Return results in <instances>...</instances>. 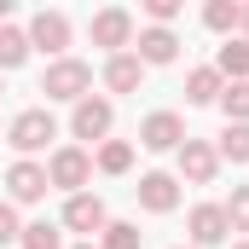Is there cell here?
Listing matches in <instances>:
<instances>
[{"mask_svg": "<svg viewBox=\"0 0 249 249\" xmlns=\"http://www.w3.org/2000/svg\"><path fill=\"white\" fill-rule=\"evenodd\" d=\"M53 139H58V122H53V110H41V105H35V110H18L12 127H6V145H12L23 162H35V151H47Z\"/></svg>", "mask_w": 249, "mask_h": 249, "instance_id": "cell-1", "label": "cell"}, {"mask_svg": "<svg viewBox=\"0 0 249 249\" xmlns=\"http://www.w3.org/2000/svg\"><path fill=\"white\" fill-rule=\"evenodd\" d=\"M87 87H93V70H87L81 58H58V64H47V75H41L47 105H81Z\"/></svg>", "mask_w": 249, "mask_h": 249, "instance_id": "cell-2", "label": "cell"}, {"mask_svg": "<svg viewBox=\"0 0 249 249\" xmlns=\"http://www.w3.org/2000/svg\"><path fill=\"white\" fill-rule=\"evenodd\" d=\"M87 180H93V151H87V145H58V151L47 157V186L53 191H70V197H75Z\"/></svg>", "mask_w": 249, "mask_h": 249, "instance_id": "cell-3", "label": "cell"}, {"mask_svg": "<svg viewBox=\"0 0 249 249\" xmlns=\"http://www.w3.org/2000/svg\"><path fill=\"white\" fill-rule=\"evenodd\" d=\"M87 35H93V47H105L110 58H116V53H133V12H127V6H105V12H93Z\"/></svg>", "mask_w": 249, "mask_h": 249, "instance_id": "cell-4", "label": "cell"}, {"mask_svg": "<svg viewBox=\"0 0 249 249\" xmlns=\"http://www.w3.org/2000/svg\"><path fill=\"white\" fill-rule=\"evenodd\" d=\"M110 127H116V105H110V99H93V93H87V99L70 110V133H75V139L105 145V139H110Z\"/></svg>", "mask_w": 249, "mask_h": 249, "instance_id": "cell-5", "label": "cell"}, {"mask_svg": "<svg viewBox=\"0 0 249 249\" xmlns=\"http://www.w3.org/2000/svg\"><path fill=\"white\" fill-rule=\"evenodd\" d=\"M105 226H110V209H105L99 191H75V197L64 203V232H81V238L93 244V232H105Z\"/></svg>", "mask_w": 249, "mask_h": 249, "instance_id": "cell-6", "label": "cell"}, {"mask_svg": "<svg viewBox=\"0 0 249 249\" xmlns=\"http://www.w3.org/2000/svg\"><path fill=\"white\" fill-rule=\"evenodd\" d=\"M23 35H29V53H47V58L58 64L64 47H70V18H64V12H35Z\"/></svg>", "mask_w": 249, "mask_h": 249, "instance_id": "cell-7", "label": "cell"}, {"mask_svg": "<svg viewBox=\"0 0 249 249\" xmlns=\"http://www.w3.org/2000/svg\"><path fill=\"white\" fill-rule=\"evenodd\" d=\"M186 232H191V249H214L232 238V220H226V209L220 203H197L186 214Z\"/></svg>", "mask_w": 249, "mask_h": 249, "instance_id": "cell-8", "label": "cell"}, {"mask_svg": "<svg viewBox=\"0 0 249 249\" xmlns=\"http://www.w3.org/2000/svg\"><path fill=\"white\" fill-rule=\"evenodd\" d=\"M47 162H23V157H18V162H12V168H6V203H12V209H18V203H41V197H47Z\"/></svg>", "mask_w": 249, "mask_h": 249, "instance_id": "cell-9", "label": "cell"}, {"mask_svg": "<svg viewBox=\"0 0 249 249\" xmlns=\"http://www.w3.org/2000/svg\"><path fill=\"white\" fill-rule=\"evenodd\" d=\"M139 145L157 151V157H162V151H180V145H186V122H180L174 110H151V116L139 122Z\"/></svg>", "mask_w": 249, "mask_h": 249, "instance_id": "cell-10", "label": "cell"}, {"mask_svg": "<svg viewBox=\"0 0 249 249\" xmlns=\"http://www.w3.org/2000/svg\"><path fill=\"white\" fill-rule=\"evenodd\" d=\"M139 209H145V214H174V209H180V174H162V168H157V174H139Z\"/></svg>", "mask_w": 249, "mask_h": 249, "instance_id": "cell-11", "label": "cell"}, {"mask_svg": "<svg viewBox=\"0 0 249 249\" xmlns=\"http://www.w3.org/2000/svg\"><path fill=\"white\" fill-rule=\"evenodd\" d=\"M174 157H180V180H191V186H209V180L220 174V157H214L209 139H186Z\"/></svg>", "mask_w": 249, "mask_h": 249, "instance_id": "cell-12", "label": "cell"}, {"mask_svg": "<svg viewBox=\"0 0 249 249\" xmlns=\"http://www.w3.org/2000/svg\"><path fill=\"white\" fill-rule=\"evenodd\" d=\"M133 58L145 64V70L174 64L180 58V35H174V29H139V35H133Z\"/></svg>", "mask_w": 249, "mask_h": 249, "instance_id": "cell-13", "label": "cell"}, {"mask_svg": "<svg viewBox=\"0 0 249 249\" xmlns=\"http://www.w3.org/2000/svg\"><path fill=\"white\" fill-rule=\"evenodd\" d=\"M139 81H145V64L133 58V53L105 58V87H110V93H139Z\"/></svg>", "mask_w": 249, "mask_h": 249, "instance_id": "cell-14", "label": "cell"}, {"mask_svg": "<svg viewBox=\"0 0 249 249\" xmlns=\"http://www.w3.org/2000/svg\"><path fill=\"white\" fill-rule=\"evenodd\" d=\"M214 70H220V81H249V41L244 35H232V41L214 53Z\"/></svg>", "mask_w": 249, "mask_h": 249, "instance_id": "cell-15", "label": "cell"}, {"mask_svg": "<svg viewBox=\"0 0 249 249\" xmlns=\"http://www.w3.org/2000/svg\"><path fill=\"white\" fill-rule=\"evenodd\" d=\"M220 87H226V81H220V70H214V64H197V70L186 75V105H214V99H220Z\"/></svg>", "mask_w": 249, "mask_h": 249, "instance_id": "cell-16", "label": "cell"}, {"mask_svg": "<svg viewBox=\"0 0 249 249\" xmlns=\"http://www.w3.org/2000/svg\"><path fill=\"white\" fill-rule=\"evenodd\" d=\"M203 23H209L214 35L232 41V35L244 29V6H238V0H209V6H203Z\"/></svg>", "mask_w": 249, "mask_h": 249, "instance_id": "cell-17", "label": "cell"}, {"mask_svg": "<svg viewBox=\"0 0 249 249\" xmlns=\"http://www.w3.org/2000/svg\"><path fill=\"white\" fill-rule=\"evenodd\" d=\"M18 64H29V35L18 23H0V75L18 70Z\"/></svg>", "mask_w": 249, "mask_h": 249, "instance_id": "cell-18", "label": "cell"}, {"mask_svg": "<svg viewBox=\"0 0 249 249\" xmlns=\"http://www.w3.org/2000/svg\"><path fill=\"white\" fill-rule=\"evenodd\" d=\"M93 168H99V174H127V168H133V145H127V139H105V145L93 151Z\"/></svg>", "mask_w": 249, "mask_h": 249, "instance_id": "cell-19", "label": "cell"}, {"mask_svg": "<svg viewBox=\"0 0 249 249\" xmlns=\"http://www.w3.org/2000/svg\"><path fill=\"white\" fill-rule=\"evenodd\" d=\"M214 157H220V162H249V122H226Z\"/></svg>", "mask_w": 249, "mask_h": 249, "instance_id": "cell-20", "label": "cell"}, {"mask_svg": "<svg viewBox=\"0 0 249 249\" xmlns=\"http://www.w3.org/2000/svg\"><path fill=\"white\" fill-rule=\"evenodd\" d=\"M214 105L226 110V122H249V81H226Z\"/></svg>", "mask_w": 249, "mask_h": 249, "instance_id": "cell-21", "label": "cell"}, {"mask_svg": "<svg viewBox=\"0 0 249 249\" xmlns=\"http://www.w3.org/2000/svg\"><path fill=\"white\" fill-rule=\"evenodd\" d=\"M139 238H145V232H139L133 220H110V226H105L93 244H99V249H139Z\"/></svg>", "mask_w": 249, "mask_h": 249, "instance_id": "cell-22", "label": "cell"}, {"mask_svg": "<svg viewBox=\"0 0 249 249\" xmlns=\"http://www.w3.org/2000/svg\"><path fill=\"white\" fill-rule=\"evenodd\" d=\"M18 249H64V238H58V226H53V220H29V226H23V238H18Z\"/></svg>", "mask_w": 249, "mask_h": 249, "instance_id": "cell-23", "label": "cell"}, {"mask_svg": "<svg viewBox=\"0 0 249 249\" xmlns=\"http://www.w3.org/2000/svg\"><path fill=\"white\" fill-rule=\"evenodd\" d=\"M220 209H226L232 232H249V186H232V203H220Z\"/></svg>", "mask_w": 249, "mask_h": 249, "instance_id": "cell-24", "label": "cell"}, {"mask_svg": "<svg viewBox=\"0 0 249 249\" xmlns=\"http://www.w3.org/2000/svg\"><path fill=\"white\" fill-rule=\"evenodd\" d=\"M180 12H186L180 0H145V18H151V29H168Z\"/></svg>", "mask_w": 249, "mask_h": 249, "instance_id": "cell-25", "label": "cell"}, {"mask_svg": "<svg viewBox=\"0 0 249 249\" xmlns=\"http://www.w3.org/2000/svg\"><path fill=\"white\" fill-rule=\"evenodd\" d=\"M18 238H23V220H18V209L0 197V249H12Z\"/></svg>", "mask_w": 249, "mask_h": 249, "instance_id": "cell-26", "label": "cell"}, {"mask_svg": "<svg viewBox=\"0 0 249 249\" xmlns=\"http://www.w3.org/2000/svg\"><path fill=\"white\" fill-rule=\"evenodd\" d=\"M6 18H12V0H0V23H6Z\"/></svg>", "mask_w": 249, "mask_h": 249, "instance_id": "cell-27", "label": "cell"}, {"mask_svg": "<svg viewBox=\"0 0 249 249\" xmlns=\"http://www.w3.org/2000/svg\"><path fill=\"white\" fill-rule=\"evenodd\" d=\"M238 35H244V41H249V6H244V29H238Z\"/></svg>", "mask_w": 249, "mask_h": 249, "instance_id": "cell-28", "label": "cell"}, {"mask_svg": "<svg viewBox=\"0 0 249 249\" xmlns=\"http://www.w3.org/2000/svg\"><path fill=\"white\" fill-rule=\"evenodd\" d=\"M75 249H99V244H75Z\"/></svg>", "mask_w": 249, "mask_h": 249, "instance_id": "cell-29", "label": "cell"}, {"mask_svg": "<svg viewBox=\"0 0 249 249\" xmlns=\"http://www.w3.org/2000/svg\"><path fill=\"white\" fill-rule=\"evenodd\" d=\"M232 249H249V244H232Z\"/></svg>", "mask_w": 249, "mask_h": 249, "instance_id": "cell-30", "label": "cell"}]
</instances>
